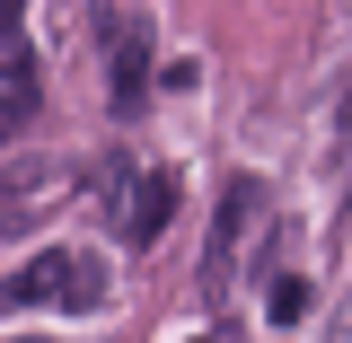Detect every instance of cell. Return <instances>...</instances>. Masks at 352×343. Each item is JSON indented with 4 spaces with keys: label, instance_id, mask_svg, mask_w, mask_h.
Wrapping results in <instances>:
<instances>
[{
    "label": "cell",
    "instance_id": "6da1fadb",
    "mask_svg": "<svg viewBox=\"0 0 352 343\" xmlns=\"http://www.w3.org/2000/svg\"><path fill=\"white\" fill-rule=\"evenodd\" d=\"M0 308H106V273H97V256L36 247V256L0 282Z\"/></svg>",
    "mask_w": 352,
    "mask_h": 343
},
{
    "label": "cell",
    "instance_id": "7a4b0ae2",
    "mask_svg": "<svg viewBox=\"0 0 352 343\" xmlns=\"http://www.w3.org/2000/svg\"><path fill=\"white\" fill-rule=\"evenodd\" d=\"M256 203H264L256 176H229V185H220V203H212V247H203V300L229 291V264H238V238H247Z\"/></svg>",
    "mask_w": 352,
    "mask_h": 343
},
{
    "label": "cell",
    "instance_id": "3957f363",
    "mask_svg": "<svg viewBox=\"0 0 352 343\" xmlns=\"http://www.w3.org/2000/svg\"><path fill=\"white\" fill-rule=\"evenodd\" d=\"M141 97H150V27L141 18H106V106L141 115Z\"/></svg>",
    "mask_w": 352,
    "mask_h": 343
},
{
    "label": "cell",
    "instance_id": "277c9868",
    "mask_svg": "<svg viewBox=\"0 0 352 343\" xmlns=\"http://www.w3.org/2000/svg\"><path fill=\"white\" fill-rule=\"evenodd\" d=\"M176 194H185L176 168H141V176H132V194H124V238H132V247H159V238H168Z\"/></svg>",
    "mask_w": 352,
    "mask_h": 343
},
{
    "label": "cell",
    "instance_id": "5b68a950",
    "mask_svg": "<svg viewBox=\"0 0 352 343\" xmlns=\"http://www.w3.org/2000/svg\"><path fill=\"white\" fill-rule=\"evenodd\" d=\"M36 44H27V0H0V88H44L36 80Z\"/></svg>",
    "mask_w": 352,
    "mask_h": 343
},
{
    "label": "cell",
    "instance_id": "8992f818",
    "mask_svg": "<svg viewBox=\"0 0 352 343\" xmlns=\"http://www.w3.org/2000/svg\"><path fill=\"white\" fill-rule=\"evenodd\" d=\"M44 124V88H0V150L18 141V132Z\"/></svg>",
    "mask_w": 352,
    "mask_h": 343
},
{
    "label": "cell",
    "instance_id": "52a82bcc",
    "mask_svg": "<svg viewBox=\"0 0 352 343\" xmlns=\"http://www.w3.org/2000/svg\"><path fill=\"white\" fill-rule=\"evenodd\" d=\"M308 308H317V291H308L300 273H273V291H264V317H273V326H300Z\"/></svg>",
    "mask_w": 352,
    "mask_h": 343
},
{
    "label": "cell",
    "instance_id": "ba28073f",
    "mask_svg": "<svg viewBox=\"0 0 352 343\" xmlns=\"http://www.w3.org/2000/svg\"><path fill=\"white\" fill-rule=\"evenodd\" d=\"M132 194V168H124V150H115V159H106V168L88 176V203H97V212H115V203H124Z\"/></svg>",
    "mask_w": 352,
    "mask_h": 343
},
{
    "label": "cell",
    "instance_id": "9c48e42d",
    "mask_svg": "<svg viewBox=\"0 0 352 343\" xmlns=\"http://www.w3.org/2000/svg\"><path fill=\"white\" fill-rule=\"evenodd\" d=\"M203 343H212V335H203Z\"/></svg>",
    "mask_w": 352,
    "mask_h": 343
}]
</instances>
